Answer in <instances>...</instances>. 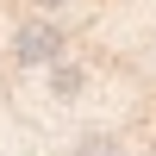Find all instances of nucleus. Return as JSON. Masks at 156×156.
Instances as JSON below:
<instances>
[{
	"instance_id": "20e7f679",
	"label": "nucleus",
	"mask_w": 156,
	"mask_h": 156,
	"mask_svg": "<svg viewBox=\"0 0 156 156\" xmlns=\"http://www.w3.org/2000/svg\"><path fill=\"white\" fill-rule=\"evenodd\" d=\"M37 6H44V12H50V6H69V0H37Z\"/></svg>"
},
{
	"instance_id": "f03ea898",
	"label": "nucleus",
	"mask_w": 156,
	"mask_h": 156,
	"mask_svg": "<svg viewBox=\"0 0 156 156\" xmlns=\"http://www.w3.org/2000/svg\"><path fill=\"white\" fill-rule=\"evenodd\" d=\"M50 81H56V94H62V100L81 94V69H69V62H56V75H50Z\"/></svg>"
},
{
	"instance_id": "7ed1b4c3",
	"label": "nucleus",
	"mask_w": 156,
	"mask_h": 156,
	"mask_svg": "<svg viewBox=\"0 0 156 156\" xmlns=\"http://www.w3.org/2000/svg\"><path fill=\"white\" fill-rule=\"evenodd\" d=\"M75 156H112V137H87V144L75 150Z\"/></svg>"
},
{
	"instance_id": "f257e3e1",
	"label": "nucleus",
	"mask_w": 156,
	"mask_h": 156,
	"mask_svg": "<svg viewBox=\"0 0 156 156\" xmlns=\"http://www.w3.org/2000/svg\"><path fill=\"white\" fill-rule=\"evenodd\" d=\"M62 50H69V37H62L50 19H31V25L12 31V62H19V69H44V62H56Z\"/></svg>"
}]
</instances>
